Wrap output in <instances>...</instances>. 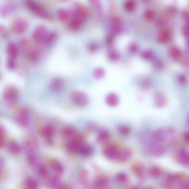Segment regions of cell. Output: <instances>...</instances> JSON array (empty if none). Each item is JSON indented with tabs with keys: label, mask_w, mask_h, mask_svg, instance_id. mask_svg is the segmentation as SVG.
Here are the masks:
<instances>
[{
	"label": "cell",
	"mask_w": 189,
	"mask_h": 189,
	"mask_svg": "<svg viewBox=\"0 0 189 189\" xmlns=\"http://www.w3.org/2000/svg\"><path fill=\"white\" fill-rule=\"evenodd\" d=\"M174 133L172 128L166 129H160L156 130L152 134L150 141L163 145L167 140L168 135H171Z\"/></svg>",
	"instance_id": "1"
},
{
	"label": "cell",
	"mask_w": 189,
	"mask_h": 189,
	"mask_svg": "<svg viewBox=\"0 0 189 189\" xmlns=\"http://www.w3.org/2000/svg\"><path fill=\"white\" fill-rule=\"evenodd\" d=\"M72 101L76 105L83 107L87 105L89 102V99L87 94L80 91H75L71 95Z\"/></svg>",
	"instance_id": "2"
},
{
	"label": "cell",
	"mask_w": 189,
	"mask_h": 189,
	"mask_svg": "<svg viewBox=\"0 0 189 189\" xmlns=\"http://www.w3.org/2000/svg\"><path fill=\"white\" fill-rule=\"evenodd\" d=\"M83 143L82 137L78 135L75 138L70 139L67 143V150L70 153H78L79 149Z\"/></svg>",
	"instance_id": "3"
},
{
	"label": "cell",
	"mask_w": 189,
	"mask_h": 189,
	"mask_svg": "<svg viewBox=\"0 0 189 189\" xmlns=\"http://www.w3.org/2000/svg\"><path fill=\"white\" fill-rule=\"evenodd\" d=\"M147 148L150 153L155 157H160L165 152L164 145L151 141L149 143Z\"/></svg>",
	"instance_id": "4"
},
{
	"label": "cell",
	"mask_w": 189,
	"mask_h": 189,
	"mask_svg": "<svg viewBox=\"0 0 189 189\" xmlns=\"http://www.w3.org/2000/svg\"><path fill=\"white\" fill-rule=\"evenodd\" d=\"M47 29L45 27L40 26L37 27L33 32V38L36 42L44 43L47 35Z\"/></svg>",
	"instance_id": "5"
},
{
	"label": "cell",
	"mask_w": 189,
	"mask_h": 189,
	"mask_svg": "<svg viewBox=\"0 0 189 189\" xmlns=\"http://www.w3.org/2000/svg\"><path fill=\"white\" fill-rule=\"evenodd\" d=\"M28 24L26 20L23 19H19L15 21L12 26V29L15 33H23L27 30Z\"/></svg>",
	"instance_id": "6"
},
{
	"label": "cell",
	"mask_w": 189,
	"mask_h": 189,
	"mask_svg": "<svg viewBox=\"0 0 189 189\" xmlns=\"http://www.w3.org/2000/svg\"><path fill=\"white\" fill-rule=\"evenodd\" d=\"M27 5L30 10L37 15L46 18L47 17V13L45 10L37 3L33 1H28L27 2Z\"/></svg>",
	"instance_id": "7"
},
{
	"label": "cell",
	"mask_w": 189,
	"mask_h": 189,
	"mask_svg": "<svg viewBox=\"0 0 189 189\" xmlns=\"http://www.w3.org/2000/svg\"><path fill=\"white\" fill-rule=\"evenodd\" d=\"M3 97L8 102L11 103H14L18 98V91L16 89L13 88H9L5 91L3 94Z\"/></svg>",
	"instance_id": "8"
},
{
	"label": "cell",
	"mask_w": 189,
	"mask_h": 189,
	"mask_svg": "<svg viewBox=\"0 0 189 189\" xmlns=\"http://www.w3.org/2000/svg\"><path fill=\"white\" fill-rule=\"evenodd\" d=\"M119 151L118 147L115 145H111L108 146L105 149L104 155L108 159L111 160L116 159Z\"/></svg>",
	"instance_id": "9"
},
{
	"label": "cell",
	"mask_w": 189,
	"mask_h": 189,
	"mask_svg": "<svg viewBox=\"0 0 189 189\" xmlns=\"http://www.w3.org/2000/svg\"><path fill=\"white\" fill-rule=\"evenodd\" d=\"M154 101L155 105L158 108L164 107L167 103V99L164 94L157 92L154 94Z\"/></svg>",
	"instance_id": "10"
},
{
	"label": "cell",
	"mask_w": 189,
	"mask_h": 189,
	"mask_svg": "<svg viewBox=\"0 0 189 189\" xmlns=\"http://www.w3.org/2000/svg\"><path fill=\"white\" fill-rule=\"evenodd\" d=\"M132 153L128 149H124L119 152L116 159L118 162L122 163L126 162L131 157Z\"/></svg>",
	"instance_id": "11"
},
{
	"label": "cell",
	"mask_w": 189,
	"mask_h": 189,
	"mask_svg": "<svg viewBox=\"0 0 189 189\" xmlns=\"http://www.w3.org/2000/svg\"><path fill=\"white\" fill-rule=\"evenodd\" d=\"M40 133L46 139H51L54 133V128L52 125H48L43 127Z\"/></svg>",
	"instance_id": "12"
},
{
	"label": "cell",
	"mask_w": 189,
	"mask_h": 189,
	"mask_svg": "<svg viewBox=\"0 0 189 189\" xmlns=\"http://www.w3.org/2000/svg\"><path fill=\"white\" fill-rule=\"evenodd\" d=\"M93 150L91 146L84 143L79 149L78 153L84 157H88L92 154Z\"/></svg>",
	"instance_id": "13"
},
{
	"label": "cell",
	"mask_w": 189,
	"mask_h": 189,
	"mask_svg": "<svg viewBox=\"0 0 189 189\" xmlns=\"http://www.w3.org/2000/svg\"><path fill=\"white\" fill-rule=\"evenodd\" d=\"M26 144L27 147L32 150H36L39 147V141L33 135H30L27 137Z\"/></svg>",
	"instance_id": "14"
},
{
	"label": "cell",
	"mask_w": 189,
	"mask_h": 189,
	"mask_svg": "<svg viewBox=\"0 0 189 189\" xmlns=\"http://www.w3.org/2000/svg\"><path fill=\"white\" fill-rule=\"evenodd\" d=\"M106 102L108 105L111 107H115L118 104L119 98L116 94L110 93L106 96Z\"/></svg>",
	"instance_id": "15"
},
{
	"label": "cell",
	"mask_w": 189,
	"mask_h": 189,
	"mask_svg": "<svg viewBox=\"0 0 189 189\" xmlns=\"http://www.w3.org/2000/svg\"><path fill=\"white\" fill-rule=\"evenodd\" d=\"M178 160L181 164L185 166L189 164V157L188 153L185 150H181L179 153L178 156Z\"/></svg>",
	"instance_id": "16"
},
{
	"label": "cell",
	"mask_w": 189,
	"mask_h": 189,
	"mask_svg": "<svg viewBox=\"0 0 189 189\" xmlns=\"http://www.w3.org/2000/svg\"><path fill=\"white\" fill-rule=\"evenodd\" d=\"M17 121L20 125L23 126H26L29 123L28 114L26 111H22L17 117Z\"/></svg>",
	"instance_id": "17"
},
{
	"label": "cell",
	"mask_w": 189,
	"mask_h": 189,
	"mask_svg": "<svg viewBox=\"0 0 189 189\" xmlns=\"http://www.w3.org/2000/svg\"><path fill=\"white\" fill-rule=\"evenodd\" d=\"M63 86V81L60 78H56L51 82L50 88L54 91L58 92L61 90Z\"/></svg>",
	"instance_id": "18"
},
{
	"label": "cell",
	"mask_w": 189,
	"mask_h": 189,
	"mask_svg": "<svg viewBox=\"0 0 189 189\" xmlns=\"http://www.w3.org/2000/svg\"><path fill=\"white\" fill-rule=\"evenodd\" d=\"M7 50L9 55L11 58H14L18 56L19 53L18 48L13 43H10L8 44Z\"/></svg>",
	"instance_id": "19"
},
{
	"label": "cell",
	"mask_w": 189,
	"mask_h": 189,
	"mask_svg": "<svg viewBox=\"0 0 189 189\" xmlns=\"http://www.w3.org/2000/svg\"><path fill=\"white\" fill-rule=\"evenodd\" d=\"M170 36V32L167 28H163L160 32L159 39L160 42L165 43L169 40Z\"/></svg>",
	"instance_id": "20"
},
{
	"label": "cell",
	"mask_w": 189,
	"mask_h": 189,
	"mask_svg": "<svg viewBox=\"0 0 189 189\" xmlns=\"http://www.w3.org/2000/svg\"><path fill=\"white\" fill-rule=\"evenodd\" d=\"M63 135L65 137L70 139L75 138L78 135L76 130L72 128H67L64 129Z\"/></svg>",
	"instance_id": "21"
},
{
	"label": "cell",
	"mask_w": 189,
	"mask_h": 189,
	"mask_svg": "<svg viewBox=\"0 0 189 189\" xmlns=\"http://www.w3.org/2000/svg\"><path fill=\"white\" fill-rule=\"evenodd\" d=\"M50 166L53 170L58 174H61L63 172V167L60 163L55 160H53L50 162Z\"/></svg>",
	"instance_id": "22"
},
{
	"label": "cell",
	"mask_w": 189,
	"mask_h": 189,
	"mask_svg": "<svg viewBox=\"0 0 189 189\" xmlns=\"http://www.w3.org/2000/svg\"><path fill=\"white\" fill-rule=\"evenodd\" d=\"M108 183L107 178L104 176H101L96 179L94 184L96 187L100 188L105 187Z\"/></svg>",
	"instance_id": "23"
},
{
	"label": "cell",
	"mask_w": 189,
	"mask_h": 189,
	"mask_svg": "<svg viewBox=\"0 0 189 189\" xmlns=\"http://www.w3.org/2000/svg\"><path fill=\"white\" fill-rule=\"evenodd\" d=\"M133 170L134 173L139 177H141L143 174L144 167L142 164L137 163L133 167Z\"/></svg>",
	"instance_id": "24"
},
{
	"label": "cell",
	"mask_w": 189,
	"mask_h": 189,
	"mask_svg": "<svg viewBox=\"0 0 189 189\" xmlns=\"http://www.w3.org/2000/svg\"><path fill=\"white\" fill-rule=\"evenodd\" d=\"M82 19L76 17L72 20L70 23L69 27L72 30H77L81 26L82 23Z\"/></svg>",
	"instance_id": "25"
},
{
	"label": "cell",
	"mask_w": 189,
	"mask_h": 189,
	"mask_svg": "<svg viewBox=\"0 0 189 189\" xmlns=\"http://www.w3.org/2000/svg\"><path fill=\"white\" fill-rule=\"evenodd\" d=\"M8 149L10 152L14 154H18L20 152V147L18 144L14 142H10L8 145Z\"/></svg>",
	"instance_id": "26"
},
{
	"label": "cell",
	"mask_w": 189,
	"mask_h": 189,
	"mask_svg": "<svg viewBox=\"0 0 189 189\" xmlns=\"http://www.w3.org/2000/svg\"><path fill=\"white\" fill-rule=\"evenodd\" d=\"M161 173L160 168L156 166L152 167L149 171V175L153 177H158L161 176Z\"/></svg>",
	"instance_id": "27"
},
{
	"label": "cell",
	"mask_w": 189,
	"mask_h": 189,
	"mask_svg": "<svg viewBox=\"0 0 189 189\" xmlns=\"http://www.w3.org/2000/svg\"><path fill=\"white\" fill-rule=\"evenodd\" d=\"M109 133L106 130H102L101 131L98 136V140L102 142L107 141L109 140Z\"/></svg>",
	"instance_id": "28"
},
{
	"label": "cell",
	"mask_w": 189,
	"mask_h": 189,
	"mask_svg": "<svg viewBox=\"0 0 189 189\" xmlns=\"http://www.w3.org/2000/svg\"><path fill=\"white\" fill-rule=\"evenodd\" d=\"M118 130L120 134L123 135H129L131 132V129L127 125H120L118 127Z\"/></svg>",
	"instance_id": "29"
},
{
	"label": "cell",
	"mask_w": 189,
	"mask_h": 189,
	"mask_svg": "<svg viewBox=\"0 0 189 189\" xmlns=\"http://www.w3.org/2000/svg\"><path fill=\"white\" fill-rule=\"evenodd\" d=\"M58 15L60 20L65 21L68 20L69 17V13L66 10L61 9L58 11Z\"/></svg>",
	"instance_id": "30"
},
{
	"label": "cell",
	"mask_w": 189,
	"mask_h": 189,
	"mask_svg": "<svg viewBox=\"0 0 189 189\" xmlns=\"http://www.w3.org/2000/svg\"><path fill=\"white\" fill-rule=\"evenodd\" d=\"M57 36L55 33L52 32L48 34L45 39L44 42L47 44H50L54 42L56 39Z\"/></svg>",
	"instance_id": "31"
},
{
	"label": "cell",
	"mask_w": 189,
	"mask_h": 189,
	"mask_svg": "<svg viewBox=\"0 0 189 189\" xmlns=\"http://www.w3.org/2000/svg\"><path fill=\"white\" fill-rule=\"evenodd\" d=\"M93 74L94 78L97 79H101L104 76V70L102 68H96L94 70Z\"/></svg>",
	"instance_id": "32"
},
{
	"label": "cell",
	"mask_w": 189,
	"mask_h": 189,
	"mask_svg": "<svg viewBox=\"0 0 189 189\" xmlns=\"http://www.w3.org/2000/svg\"><path fill=\"white\" fill-rule=\"evenodd\" d=\"M26 184L27 187L30 189H36L38 185L37 182L33 178H29L27 180Z\"/></svg>",
	"instance_id": "33"
},
{
	"label": "cell",
	"mask_w": 189,
	"mask_h": 189,
	"mask_svg": "<svg viewBox=\"0 0 189 189\" xmlns=\"http://www.w3.org/2000/svg\"><path fill=\"white\" fill-rule=\"evenodd\" d=\"M87 174L86 172L83 171L81 172L80 176V178L81 183L84 185H87L88 184Z\"/></svg>",
	"instance_id": "34"
},
{
	"label": "cell",
	"mask_w": 189,
	"mask_h": 189,
	"mask_svg": "<svg viewBox=\"0 0 189 189\" xmlns=\"http://www.w3.org/2000/svg\"><path fill=\"white\" fill-rule=\"evenodd\" d=\"M136 5L135 3L132 1L127 2L125 5V9L129 11H132L135 9Z\"/></svg>",
	"instance_id": "35"
},
{
	"label": "cell",
	"mask_w": 189,
	"mask_h": 189,
	"mask_svg": "<svg viewBox=\"0 0 189 189\" xmlns=\"http://www.w3.org/2000/svg\"><path fill=\"white\" fill-rule=\"evenodd\" d=\"M39 173L41 176L45 177L48 174V170L46 167L44 165L40 166L38 170Z\"/></svg>",
	"instance_id": "36"
},
{
	"label": "cell",
	"mask_w": 189,
	"mask_h": 189,
	"mask_svg": "<svg viewBox=\"0 0 189 189\" xmlns=\"http://www.w3.org/2000/svg\"><path fill=\"white\" fill-rule=\"evenodd\" d=\"M59 183V180L58 178L56 177H52L50 180L49 183L51 187H56L59 186L58 184Z\"/></svg>",
	"instance_id": "37"
},
{
	"label": "cell",
	"mask_w": 189,
	"mask_h": 189,
	"mask_svg": "<svg viewBox=\"0 0 189 189\" xmlns=\"http://www.w3.org/2000/svg\"><path fill=\"white\" fill-rule=\"evenodd\" d=\"M172 57L175 59H177L180 57V52L179 50L177 48H173L171 51Z\"/></svg>",
	"instance_id": "38"
},
{
	"label": "cell",
	"mask_w": 189,
	"mask_h": 189,
	"mask_svg": "<svg viewBox=\"0 0 189 189\" xmlns=\"http://www.w3.org/2000/svg\"><path fill=\"white\" fill-rule=\"evenodd\" d=\"M116 178L118 181L124 182L126 181L127 177L126 175L124 173H121L119 174L116 177Z\"/></svg>",
	"instance_id": "39"
},
{
	"label": "cell",
	"mask_w": 189,
	"mask_h": 189,
	"mask_svg": "<svg viewBox=\"0 0 189 189\" xmlns=\"http://www.w3.org/2000/svg\"><path fill=\"white\" fill-rule=\"evenodd\" d=\"M154 17V14L151 11H147L145 14V17L147 20H152Z\"/></svg>",
	"instance_id": "40"
},
{
	"label": "cell",
	"mask_w": 189,
	"mask_h": 189,
	"mask_svg": "<svg viewBox=\"0 0 189 189\" xmlns=\"http://www.w3.org/2000/svg\"><path fill=\"white\" fill-rule=\"evenodd\" d=\"M92 4L94 5L97 11L100 12L101 11V6L100 3L98 1H91Z\"/></svg>",
	"instance_id": "41"
},
{
	"label": "cell",
	"mask_w": 189,
	"mask_h": 189,
	"mask_svg": "<svg viewBox=\"0 0 189 189\" xmlns=\"http://www.w3.org/2000/svg\"><path fill=\"white\" fill-rule=\"evenodd\" d=\"M88 48L89 50L92 52H94V51L97 50L98 49L97 45L93 43L89 44Z\"/></svg>",
	"instance_id": "42"
},
{
	"label": "cell",
	"mask_w": 189,
	"mask_h": 189,
	"mask_svg": "<svg viewBox=\"0 0 189 189\" xmlns=\"http://www.w3.org/2000/svg\"><path fill=\"white\" fill-rule=\"evenodd\" d=\"M186 79L184 76L181 75L178 78L179 83L181 85H184L186 83Z\"/></svg>",
	"instance_id": "43"
},
{
	"label": "cell",
	"mask_w": 189,
	"mask_h": 189,
	"mask_svg": "<svg viewBox=\"0 0 189 189\" xmlns=\"http://www.w3.org/2000/svg\"><path fill=\"white\" fill-rule=\"evenodd\" d=\"M150 86V82L148 80L144 81L142 84V87L144 88H149Z\"/></svg>",
	"instance_id": "44"
},
{
	"label": "cell",
	"mask_w": 189,
	"mask_h": 189,
	"mask_svg": "<svg viewBox=\"0 0 189 189\" xmlns=\"http://www.w3.org/2000/svg\"><path fill=\"white\" fill-rule=\"evenodd\" d=\"M3 142V132L2 129L0 128V147L2 146Z\"/></svg>",
	"instance_id": "45"
},
{
	"label": "cell",
	"mask_w": 189,
	"mask_h": 189,
	"mask_svg": "<svg viewBox=\"0 0 189 189\" xmlns=\"http://www.w3.org/2000/svg\"><path fill=\"white\" fill-rule=\"evenodd\" d=\"M8 66L9 68L13 69L15 67V63L14 61L12 60H10L8 62Z\"/></svg>",
	"instance_id": "46"
},
{
	"label": "cell",
	"mask_w": 189,
	"mask_h": 189,
	"mask_svg": "<svg viewBox=\"0 0 189 189\" xmlns=\"http://www.w3.org/2000/svg\"><path fill=\"white\" fill-rule=\"evenodd\" d=\"M58 189H71V188L66 184H63L59 185L58 187Z\"/></svg>",
	"instance_id": "47"
},
{
	"label": "cell",
	"mask_w": 189,
	"mask_h": 189,
	"mask_svg": "<svg viewBox=\"0 0 189 189\" xmlns=\"http://www.w3.org/2000/svg\"><path fill=\"white\" fill-rule=\"evenodd\" d=\"M144 57L147 59H150L152 57V53H151L150 51H147L144 54Z\"/></svg>",
	"instance_id": "48"
},
{
	"label": "cell",
	"mask_w": 189,
	"mask_h": 189,
	"mask_svg": "<svg viewBox=\"0 0 189 189\" xmlns=\"http://www.w3.org/2000/svg\"><path fill=\"white\" fill-rule=\"evenodd\" d=\"M189 133L188 132H186L184 135V140L186 143H189Z\"/></svg>",
	"instance_id": "49"
},
{
	"label": "cell",
	"mask_w": 189,
	"mask_h": 189,
	"mask_svg": "<svg viewBox=\"0 0 189 189\" xmlns=\"http://www.w3.org/2000/svg\"><path fill=\"white\" fill-rule=\"evenodd\" d=\"M184 184L182 187L183 189H189V184L188 181H185L183 183Z\"/></svg>",
	"instance_id": "50"
},
{
	"label": "cell",
	"mask_w": 189,
	"mask_h": 189,
	"mask_svg": "<svg viewBox=\"0 0 189 189\" xmlns=\"http://www.w3.org/2000/svg\"><path fill=\"white\" fill-rule=\"evenodd\" d=\"M145 189H153V188H149H149H146Z\"/></svg>",
	"instance_id": "51"
},
{
	"label": "cell",
	"mask_w": 189,
	"mask_h": 189,
	"mask_svg": "<svg viewBox=\"0 0 189 189\" xmlns=\"http://www.w3.org/2000/svg\"></svg>",
	"instance_id": "52"
}]
</instances>
